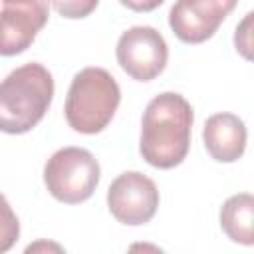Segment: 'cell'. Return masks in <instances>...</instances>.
<instances>
[{
    "label": "cell",
    "mask_w": 254,
    "mask_h": 254,
    "mask_svg": "<svg viewBox=\"0 0 254 254\" xmlns=\"http://www.w3.org/2000/svg\"><path fill=\"white\" fill-rule=\"evenodd\" d=\"M194 113L190 103L175 91L155 95L141 119V157L157 169L181 165L190 147Z\"/></svg>",
    "instance_id": "obj_1"
},
{
    "label": "cell",
    "mask_w": 254,
    "mask_h": 254,
    "mask_svg": "<svg viewBox=\"0 0 254 254\" xmlns=\"http://www.w3.org/2000/svg\"><path fill=\"white\" fill-rule=\"evenodd\" d=\"M54 99V77L38 62L24 64L0 81V131L22 135L32 131Z\"/></svg>",
    "instance_id": "obj_2"
},
{
    "label": "cell",
    "mask_w": 254,
    "mask_h": 254,
    "mask_svg": "<svg viewBox=\"0 0 254 254\" xmlns=\"http://www.w3.org/2000/svg\"><path fill=\"white\" fill-rule=\"evenodd\" d=\"M121 101V89L115 77L103 67H83L71 79L65 95V121L83 135L103 131Z\"/></svg>",
    "instance_id": "obj_3"
},
{
    "label": "cell",
    "mask_w": 254,
    "mask_h": 254,
    "mask_svg": "<svg viewBox=\"0 0 254 254\" xmlns=\"http://www.w3.org/2000/svg\"><path fill=\"white\" fill-rule=\"evenodd\" d=\"M101 169L91 151L83 147L58 149L44 165V183L48 192L65 204L87 200L99 185Z\"/></svg>",
    "instance_id": "obj_4"
},
{
    "label": "cell",
    "mask_w": 254,
    "mask_h": 254,
    "mask_svg": "<svg viewBox=\"0 0 254 254\" xmlns=\"http://www.w3.org/2000/svg\"><path fill=\"white\" fill-rule=\"evenodd\" d=\"M115 56L129 77L151 81L167 67L169 48L159 30L151 26H133L119 36Z\"/></svg>",
    "instance_id": "obj_5"
},
{
    "label": "cell",
    "mask_w": 254,
    "mask_h": 254,
    "mask_svg": "<svg viewBox=\"0 0 254 254\" xmlns=\"http://www.w3.org/2000/svg\"><path fill=\"white\" fill-rule=\"evenodd\" d=\"M107 206L121 224H147L159 208L157 185L139 171L121 173L107 189Z\"/></svg>",
    "instance_id": "obj_6"
},
{
    "label": "cell",
    "mask_w": 254,
    "mask_h": 254,
    "mask_svg": "<svg viewBox=\"0 0 254 254\" xmlns=\"http://www.w3.org/2000/svg\"><path fill=\"white\" fill-rule=\"evenodd\" d=\"M236 4L238 0H177L169 12V26L181 42L200 44L214 36Z\"/></svg>",
    "instance_id": "obj_7"
},
{
    "label": "cell",
    "mask_w": 254,
    "mask_h": 254,
    "mask_svg": "<svg viewBox=\"0 0 254 254\" xmlns=\"http://www.w3.org/2000/svg\"><path fill=\"white\" fill-rule=\"evenodd\" d=\"M0 10V56L26 52L46 26L48 0H8Z\"/></svg>",
    "instance_id": "obj_8"
},
{
    "label": "cell",
    "mask_w": 254,
    "mask_h": 254,
    "mask_svg": "<svg viewBox=\"0 0 254 254\" xmlns=\"http://www.w3.org/2000/svg\"><path fill=\"white\" fill-rule=\"evenodd\" d=\"M246 125L234 113H214L206 119L202 141L208 155L218 163H234L246 149Z\"/></svg>",
    "instance_id": "obj_9"
},
{
    "label": "cell",
    "mask_w": 254,
    "mask_h": 254,
    "mask_svg": "<svg viewBox=\"0 0 254 254\" xmlns=\"http://www.w3.org/2000/svg\"><path fill=\"white\" fill-rule=\"evenodd\" d=\"M254 196L250 192H238L224 200L220 208V228L238 244L252 246L254 242Z\"/></svg>",
    "instance_id": "obj_10"
},
{
    "label": "cell",
    "mask_w": 254,
    "mask_h": 254,
    "mask_svg": "<svg viewBox=\"0 0 254 254\" xmlns=\"http://www.w3.org/2000/svg\"><path fill=\"white\" fill-rule=\"evenodd\" d=\"M20 236V222L6 196L0 192V254L8 252Z\"/></svg>",
    "instance_id": "obj_11"
},
{
    "label": "cell",
    "mask_w": 254,
    "mask_h": 254,
    "mask_svg": "<svg viewBox=\"0 0 254 254\" xmlns=\"http://www.w3.org/2000/svg\"><path fill=\"white\" fill-rule=\"evenodd\" d=\"M50 2L60 16L69 20H79L89 16L99 4V0H50Z\"/></svg>",
    "instance_id": "obj_12"
},
{
    "label": "cell",
    "mask_w": 254,
    "mask_h": 254,
    "mask_svg": "<svg viewBox=\"0 0 254 254\" xmlns=\"http://www.w3.org/2000/svg\"><path fill=\"white\" fill-rule=\"evenodd\" d=\"M252 16L254 14L248 12L244 16V20L236 26V34H234V46L246 60L252 58V54H250V48H252Z\"/></svg>",
    "instance_id": "obj_13"
},
{
    "label": "cell",
    "mask_w": 254,
    "mask_h": 254,
    "mask_svg": "<svg viewBox=\"0 0 254 254\" xmlns=\"http://www.w3.org/2000/svg\"><path fill=\"white\" fill-rule=\"evenodd\" d=\"M119 2L133 12H151V10L159 8L165 0H119Z\"/></svg>",
    "instance_id": "obj_14"
},
{
    "label": "cell",
    "mask_w": 254,
    "mask_h": 254,
    "mask_svg": "<svg viewBox=\"0 0 254 254\" xmlns=\"http://www.w3.org/2000/svg\"><path fill=\"white\" fill-rule=\"evenodd\" d=\"M2 2H8V0H2Z\"/></svg>",
    "instance_id": "obj_15"
}]
</instances>
